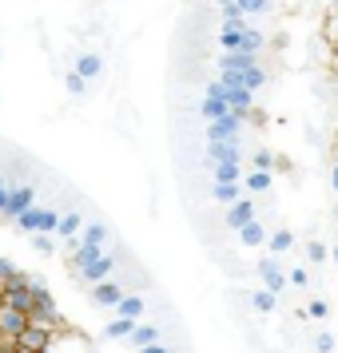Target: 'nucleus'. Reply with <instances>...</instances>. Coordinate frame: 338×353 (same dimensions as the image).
<instances>
[{
    "instance_id": "obj_29",
    "label": "nucleus",
    "mask_w": 338,
    "mask_h": 353,
    "mask_svg": "<svg viewBox=\"0 0 338 353\" xmlns=\"http://www.w3.org/2000/svg\"><path fill=\"white\" fill-rule=\"evenodd\" d=\"M243 17H259V12H267V0H239Z\"/></svg>"
},
{
    "instance_id": "obj_17",
    "label": "nucleus",
    "mask_w": 338,
    "mask_h": 353,
    "mask_svg": "<svg viewBox=\"0 0 338 353\" xmlns=\"http://www.w3.org/2000/svg\"><path fill=\"white\" fill-rule=\"evenodd\" d=\"M239 83H243V88H247V92H251V96H255L259 88L267 83V72H263V64H259V60H255V64H251V68H243V72H239Z\"/></svg>"
},
{
    "instance_id": "obj_35",
    "label": "nucleus",
    "mask_w": 338,
    "mask_h": 353,
    "mask_svg": "<svg viewBox=\"0 0 338 353\" xmlns=\"http://www.w3.org/2000/svg\"><path fill=\"white\" fill-rule=\"evenodd\" d=\"M4 203H8V183H4V175H0V210H4Z\"/></svg>"
},
{
    "instance_id": "obj_34",
    "label": "nucleus",
    "mask_w": 338,
    "mask_h": 353,
    "mask_svg": "<svg viewBox=\"0 0 338 353\" xmlns=\"http://www.w3.org/2000/svg\"><path fill=\"white\" fill-rule=\"evenodd\" d=\"M135 353H176V350H167L163 341H156V345H144V350H135Z\"/></svg>"
},
{
    "instance_id": "obj_27",
    "label": "nucleus",
    "mask_w": 338,
    "mask_h": 353,
    "mask_svg": "<svg viewBox=\"0 0 338 353\" xmlns=\"http://www.w3.org/2000/svg\"><path fill=\"white\" fill-rule=\"evenodd\" d=\"M247 167H255V171H267V175H271L274 159H271V155H267V151H255V155H251V163H247Z\"/></svg>"
},
{
    "instance_id": "obj_36",
    "label": "nucleus",
    "mask_w": 338,
    "mask_h": 353,
    "mask_svg": "<svg viewBox=\"0 0 338 353\" xmlns=\"http://www.w3.org/2000/svg\"><path fill=\"white\" fill-rule=\"evenodd\" d=\"M330 187H335V194H338V163L330 167Z\"/></svg>"
},
{
    "instance_id": "obj_23",
    "label": "nucleus",
    "mask_w": 338,
    "mask_h": 353,
    "mask_svg": "<svg viewBox=\"0 0 338 353\" xmlns=\"http://www.w3.org/2000/svg\"><path fill=\"white\" fill-rule=\"evenodd\" d=\"M251 305H255L259 314H271L274 305H279V298H274L271 290H251Z\"/></svg>"
},
{
    "instance_id": "obj_9",
    "label": "nucleus",
    "mask_w": 338,
    "mask_h": 353,
    "mask_svg": "<svg viewBox=\"0 0 338 353\" xmlns=\"http://www.w3.org/2000/svg\"><path fill=\"white\" fill-rule=\"evenodd\" d=\"M160 337H163V330L156 325V321H135V330H131L128 345H131V350H144V345H156Z\"/></svg>"
},
{
    "instance_id": "obj_20",
    "label": "nucleus",
    "mask_w": 338,
    "mask_h": 353,
    "mask_svg": "<svg viewBox=\"0 0 338 353\" xmlns=\"http://www.w3.org/2000/svg\"><path fill=\"white\" fill-rule=\"evenodd\" d=\"M215 167V183H239L243 163H211Z\"/></svg>"
},
{
    "instance_id": "obj_10",
    "label": "nucleus",
    "mask_w": 338,
    "mask_h": 353,
    "mask_svg": "<svg viewBox=\"0 0 338 353\" xmlns=\"http://www.w3.org/2000/svg\"><path fill=\"white\" fill-rule=\"evenodd\" d=\"M251 219H255V203H251L247 194H243L239 203H231V207H227V226H231V230H239V226H247Z\"/></svg>"
},
{
    "instance_id": "obj_7",
    "label": "nucleus",
    "mask_w": 338,
    "mask_h": 353,
    "mask_svg": "<svg viewBox=\"0 0 338 353\" xmlns=\"http://www.w3.org/2000/svg\"><path fill=\"white\" fill-rule=\"evenodd\" d=\"M28 207H36V191H32V187H12V191H8V203H4V210H0V214L20 219Z\"/></svg>"
},
{
    "instance_id": "obj_5",
    "label": "nucleus",
    "mask_w": 338,
    "mask_h": 353,
    "mask_svg": "<svg viewBox=\"0 0 338 353\" xmlns=\"http://www.w3.org/2000/svg\"><path fill=\"white\" fill-rule=\"evenodd\" d=\"M17 345H20V353H44V350H52V330L28 325V330L17 337Z\"/></svg>"
},
{
    "instance_id": "obj_4",
    "label": "nucleus",
    "mask_w": 338,
    "mask_h": 353,
    "mask_svg": "<svg viewBox=\"0 0 338 353\" xmlns=\"http://www.w3.org/2000/svg\"><path fill=\"white\" fill-rule=\"evenodd\" d=\"M28 325H32V321H28V314H24V310H12V305L0 302V337H12V341H17Z\"/></svg>"
},
{
    "instance_id": "obj_24",
    "label": "nucleus",
    "mask_w": 338,
    "mask_h": 353,
    "mask_svg": "<svg viewBox=\"0 0 338 353\" xmlns=\"http://www.w3.org/2000/svg\"><path fill=\"white\" fill-rule=\"evenodd\" d=\"M247 191H255V194L271 191V175H267V171H251V175H247Z\"/></svg>"
},
{
    "instance_id": "obj_30",
    "label": "nucleus",
    "mask_w": 338,
    "mask_h": 353,
    "mask_svg": "<svg viewBox=\"0 0 338 353\" xmlns=\"http://www.w3.org/2000/svg\"><path fill=\"white\" fill-rule=\"evenodd\" d=\"M287 282H290V286H299V290H306V286H310V278H306V270H303V266H294Z\"/></svg>"
},
{
    "instance_id": "obj_38",
    "label": "nucleus",
    "mask_w": 338,
    "mask_h": 353,
    "mask_svg": "<svg viewBox=\"0 0 338 353\" xmlns=\"http://www.w3.org/2000/svg\"><path fill=\"white\" fill-rule=\"evenodd\" d=\"M330 258H335V266H338V246H335V250H330Z\"/></svg>"
},
{
    "instance_id": "obj_28",
    "label": "nucleus",
    "mask_w": 338,
    "mask_h": 353,
    "mask_svg": "<svg viewBox=\"0 0 338 353\" xmlns=\"http://www.w3.org/2000/svg\"><path fill=\"white\" fill-rule=\"evenodd\" d=\"M314 353H335V334H314Z\"/></svg>"
},
{
    "instance_id": "obj_19",
    "label": "nucleus",
    "mask_w": 338,
    "mask_h": 353,
    "mask_svg": "<svg viewBox=\"0 0 338 353\" xmlns=\"http://www.w3.org/2000/svg\"><path fill=\"white\" fill-rule=\"evenodd\" d=\"M239 52H243V56H259V52H263V32H259V28H243Z\"/></svg>"
},
{
    "instance_id": "obj_33",
    "label": "nucleus",
    "mask_w": 338,
    "mask_h": 353,
    "mask_svg": "<svg viewBox=\"0 0 338 353\" xmlns=\"http://www.w3.org/2000/svg\"><path fill=\"white\" fill-rule=\"evenodd\" d=\"M32 246L40 250V254H52V239L48 234H32Z\"/></svg>"
},
{
    "instance_id": "obj_25",
    "label": "nucleus",
    "mask_w": 338,
    "mask_h": 353,
    "mask_svg": "<svg viewBox=\"0 0 338 353\" xmlns=\"http://www.w3.org/2000/svg\"><path fill=\"white\" fill-rule=\"evenodd\" d=\"M131 330H135V321H131V318H120V321H112V325H108V337H124V341H128Z\"/></svg>"
},
{
    "instance_id": "obj_18",
    "label": "nucleus",
    "mask_w": 338,
    "mask_h": 353,
    "mask_svg": "<svg viewBox=\"0 0 338 353\" xmlns=\"http://www.w3.org/2000/svg\"><path fill=\"white\" fill-rule=\"evenodd\" d=\"M100 72H104V60H100L96 52H88V56L76 60V76H84V80H96Z\"/></svg>"
},
{
    "instance_id": "obj_14",
    "label": "nucleus",
    "mask_w": 338,
    "mask_h": 353,
    "mask_svg": "<svg viewBox=\"0 0 338 353\" xmlns=\"http://www.w3.org/2000/svg\"><path fill=\"white\" fill-rule=\"evenodd\" d=\"M235 234H239V242H243V246H267V226L259 223V219H251L247 226H239Z\"/></svg>"
},
{
    "instance_id": "obj_1",
    "label": "nucleus",
    "mask_w": 338,
    "mask_h": 353,
    "mask_svg": "<svg viewBox=\"0 0 338 353\" xmlns=\"http://www.w3.org/2000/svg\"><path fill=\"white\" fill-rule=\"evenodd\" d=\"M17 223H20V230H24V234H52V230H56V223H60V214H56V210H48V207H28Z\"/></svg>"
},
{
    "instance_id": "obj_26",
    "label": "nucleus",
    "mask_w": 338,
    "mask_h": 353,
    "mask_svg": "<svg viewBox=\"0 0 338 353\" xmlns=\"http://www.w3.org/2000/svg\"><path fill=\"white\" fill-rule=\"evenodd\" d=\"M326 258H330V250H326V246H322V242H306V262H314V266H319V262H326Z\"/></svg>"
},
{
    "instance_id": "obj_32",
    "label": "nucleus",
    "mask_w": 338,
    "mask_h": 353,
    "mask_svg": "<svg viewBox=\"0 0 338 353\" xmlns=\"http://www.w3.org/2000/svg\"><path fill=\"white\" fill-rule=\"evenodd\" d=\"M64 83H68V92H72V96H84V76H76V72H72Z\"/></svg>"
},
{
    "instance_id": "obj_15",
    "label": "nucleus",
    "mask_w": 338,
    "mask_h": 353,
    "mask_svg": "<svg viewBox=\"0 0 338 353\" xmlns=\"http://www.w3.org/2000/svg\"><path fill=\"white\" fill-rule=\"evenodd\" d=\"M290 246H294V234H290L287 226H279V230H271V234H267V254H287Z\"/></svg>"
},
{
    "instance_id": "obj_13",
    "label": "nucleus",
    "mask_w": 338,
    "mask_h": 353,
    "mask_svg": "<svg viewBox=\"0 0 338 353\" xmlns=\"http://www.w3.org/2000/svg\"><path fill=\"white\" fill-rule=\"evenodd\" d=\"M76 239H80V246H96V250H104V246H108V226L84 223V230L76 234Z\"/></svg>"
},
{
    "instance_id": "obj_16",
    "label": "nucleus",
    "mask_w": 338,
    "mask_h": 353,
    "mask_svg": "<svg viewBox=\"0 0 338 353\" xmlns=\"http://www.w3.org/2000/svg\"><path fill=\"white\" fill-rule=\"evenodd\" d=\"M80 230H84V214H80V210L60 214V223H56V234H60V239H76Z\"/></svg>"
},
{
    "instance_id": "obj_6",
    "label": "nucleus",
    "mask_w": 338,
    "mask_h": 353,
    "mask_svg": "<svg viewBox=\"0 0 338 353\" xmlns=\"http://www.w3.org/2000/svg\"><path fill=\"white\" fill-rule=\"evenodd\" d=\"M115 262H120V254H100V258H92L88 266H84V282L88 286H96V282H108L112 278V270H115Z\"/></svg>"
},
{
    "instance_id": "obj_22",
    "label": "nucleus",
    "mask_w": 338,
    "mask_h": 353,
    "mask_svg": "<svg viewBox=\"0 0 338 353\" xmlns=\"http://www.w3.org/2000/svg\"><path fill=\"white\" fill-rule=\"evenodd\" d=\"M215 199H219V203H227V207H231V203H239L243 199V191H239V183H215Z\"/></svg>"
},
{
    "instance_id": "obj_21",
    "label": "nucleus",
    "mask_w": 338,
    "mask_h": 353,
    "mask_svg": "<svg viewBox=\"0 0 338 353\" xmlns=\"http://www.w3.org/2000/svg\"><path fill=\"white\" fill-rule=\"evenodd\" d=\"M247 28H251V24H247ZM239 36H243L239 24H223V32H219V44H223V52H239Z\"/></svg>"
},
{
    "instance_id": "obj_3",
    "label": "nucleus",
    "mask_w": 338,
    "mask_h": 353,
    "mask_svg": "<svg viewBox=\"0 0 338 353\" xmlns=\"http://www.w3.org/2000/svg\"><path fill=\"white\" fill-rule=\"evenodd\" d=\"M239 128H243V119L235 112L223 115V119H211L207 123V143H239Z\"/></svg>"
},
{
    "instance_id": "obj_12",
    "label": "nucleus",
    "mask_w": 338,
    "mask_h": 353,
    "mask_svg": "<svg viewBox=\"0 0 338 353\" xmlns=\"http://www.w3.org/2000/svg\"><path fill=\"white\" fill-rule=\"evenodd\" d=\"M207 159L211 163H239L243 143H207Z\"/></svg>"
},
{
    "instance_id": "obj_2",
    "label": "nucleus",
    "mask_w": 338,
    "mask_h": 353,
    "mask_svg": "<svg viewBox=\"0 0 338 353\" xmlns=\"http://www.w3.org/2000/svg\"><path fill=\"white\" fill-rule=\"evenodd\" d=\"M259 278H263V290H271L274 298H283V290H287V274H283V266H279V258L274 254H263L255 262Z\"/></svg>"
},
{
    "instance_id": "obj_11",
    "label": "nucleus",
    "mask_w": 338,
    "mask_h": 353,
    "mask_svg": "<svg viewBox=\"0 0 338 353\" xmlns=\"http://www.w3.org/2000/svg\"><path fill=\"white\" fill-rule=\"evenodd\" d=\"M115 314L120 318H131V321H140L147 314V302H144V294H124L120 298V305H115Z\"/></svg>"
},
{
    "instance_id": "obj_37",
    "label": "nucleus",
    "mask_w": 338,
    "mask_h": 353,
    "mask_svg": "<svg viewBox=\"0 0 338 353\" xmlns=\"http://www.w3.org/2000/svg\"><path fill=\"white\" fill-rule=\"evenodd\" d=\"M215 4H219V8H227V4H235V0H215Z\"/></svg>"
},
{
    "instance_id": "obj_39",
    "label": "nucleus",
    "mask_w": 338,
    "mask_h": 353,
    "mask_svg": "<svg viewBox=\"0 0 338 353\" xmlns=\"http://www.w3.org/2000/svg\"><path fill=\"white\" fill-rule=\"evenodd\" d=\"M335 219H338V207H335Z\"/></svg>"
},
{
    "instance_id": "obj_8",
    "label": "nucleus",
    "mask_w": 338,
    "mask_h": 353,
    "mask_svg": "<svg viewBox=\"0 0 338 353\" xmlns=\"http://www.w3.org/2000/svg\"><path fill=\"white\" fill-rule=\"evenodd\" d=\"M124 294H128V290L120 286V282H112V278H108V282H96V290H92V302H96L100 310H115Z\"/></svg>"
},
{
    "instance_id": "obj_31",
    "label": "nucleus",
    "mask_w": 338,
    "mask_h": 353,
    "mask_svg": "<svg viewBox=\"0 0 338 353\" xmlns=\"http://www.w3.org/2000/svg\"><path fill=\"white\" fill-rule=\"evenodd\" d=\"M326 314H330V305L322 302V298H314V302H310V318H319V321H326Z\"/></svg>"
}]
</instances>
